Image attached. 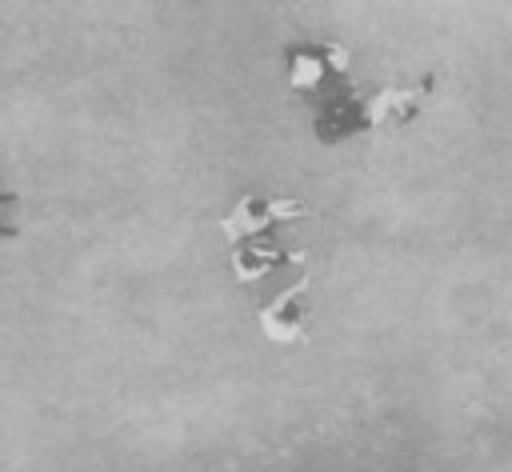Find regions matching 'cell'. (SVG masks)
<instances>
[{"label":"cell","mask_w":512,"mask_h":472,"mask_svg":"<svg viewBox=\"0 0 512 472\" xmlns=\"http://www.w3.org/2000/svg\"><path fill=\"white\" fill-rule=\"evenodd\" d=\"M316 320V304H312V276L300 268V276L284 288H276L260 308H256V324L272 344H300L312 332Z\"/></svg>","instance_id":"cell-3"},{"label":"cell","mask_w":512,"mask_h":472,"mask_svg":"<svg viewBox=\"0 0 512 472\" xmlns=\"http://www.w3.org/2000/svg\"><path fill=\"white\" fill-rule=\"evenodd\" d=\"M348 72H352V48H344L340 40H300L284 48V76L292 92L328 96L344 88Z\"/></svg>","instance_id":"cell-1"},{"label":"cell","mask_w":512,"mask_h":472,"mask_svg":"<svg viewBox=\"0 0 512 472\" xmlns=\"http://www.w3.org/2000/svg\"><path fill=\"white\" fill-rule=\"evenodd\" d=\"M428 92H432V76H420V84H384L380 92L368 96L372 128H380V124H392V128L412 124L420 116Z\"/></svg>","instance_id":"cell-6"},{"label":"cell","mask_w":512,"mask_h":472,"mask_svg":"<svg viewBox=\"0 0 512 472\" xmlns=\"http://www.w3.org/2000/svg\"><path fill=\"white\" fill-rule=\"evenodd\" d=\"M308 216V204L304 200H292V196H264V192H244L236 196L224 216L216 220L228 248L232 244H244V240H268L276 236L284 224H296Z\"/></svg>","instance_id":"cell-2"},{"label":"cell","mask_w":512,"mask_h":472,"mask_svg":"<svg viewBox=\"0 0 512 472\" xmlns=\"http://www.w3.org/2000/svg\"><path fill=\"white\" fill-rule=\"evenodd\" d=\"M372 128V116H368V100L356 92V88H336L328 96L316 100V112H312V132L320 144H340V140H352L360 132Z\"/></svg>","instance_id":"cell-4"},{"label":"cell","mask_w":512,"mask_h":472,"mask_svg":"<svg viewBox=\"0 0 512 472\" xmlns=\"http://www.w3.org/2000/svg\"><path fill=\"white\" fill-rule=\"evenodd\" d=\"M300 260L304 256L300 252H288L276 236H268V240H244V244H232L228 248V264H232V276L240 284H256V280H264V276H272V272H280L288 264H300Z\"/></svg>","instance_id":"cell-5"},{"label":"cell","mask_w":512,"mask_h":472,"mask_svg":"<svg viewBox=\"0 0 512 472\" xmlns=\"http://www.w3.org/2000/svg\"><path fill=\"white\" fill-rule=\"evenodd\" d=\"M4 236H16V196L12 192H4Z\"/></svg>","instance_id":"cell-7"}]
</instances>
